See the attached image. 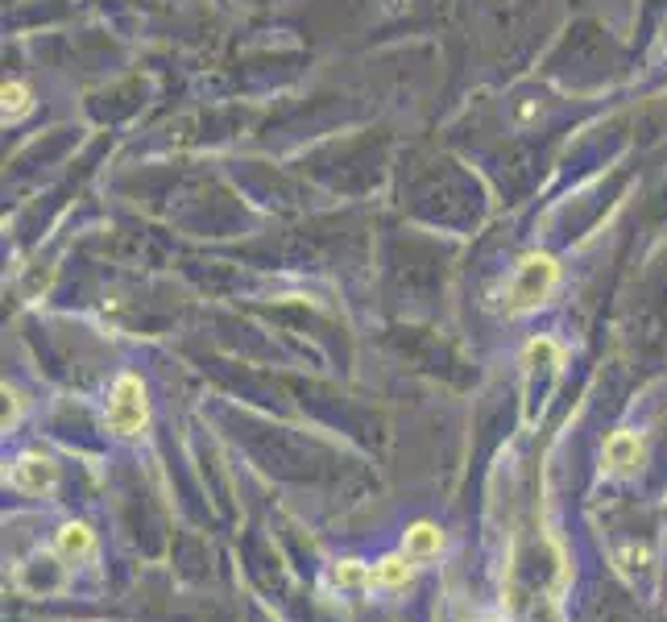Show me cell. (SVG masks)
I'll return each instance as SVG.
<instances>
[{"label":"cell","mask_w":667,"mask_h":622,"mask_svg":"<svg viewBox=\"0 0 667 622\" xmlns=\"http://www.w3.org/2000/svg\"><path fill=\"white\" fill-rule=\"evenodd\" d=\"M444 532H440V523H431V518H419L411 523L407 532H402V553L411 556V560H435V556L444 553Z\"/></svg>","instance_id":"6"},{"label":"cell","mask_w":667,"mask_h":622,"mask_svg":"<svg viewBox=\"0 0 667 622\" xmlns=\"http://www.w3.org/2000/svg\"><path fill=\"white\" fill-rule=\"evenodd\" d=\"M415 581V560L407 553L381 556L369 569V589H407Z\"/></svg>","instance_id":"7"},{"label":"cell","mask_w":667,"mask_h":622,"mask_svg":"<svg viewBox=\"0 0 667 622\" xmlns=\"http://www.w3.org/2000/svg\"><path fill=\"white\" fill-rule=\"evenodd\" d=\"M601 465L610 469L614 478H626V473H634V469L643 465V440H638V432L622 428V432L610 436L605 449H601Z\"/></svg>","instance_id":"5"},{"label":"cell","mask_w":667,"mask_h":622,"mask_svg":"<svg viewBox=\"0 0 667 622\" xmlns=\"http://www.w3.org/2000/svg\"><path fill=\"white\" fill-rule=\"evenodd\" d=\"M327 581L341 589H369V565H361V560H336L332 572H327Z\"/></svg>","instance_id":"9"},{"label":"cell","mask_w":667,"mask_h":622,"mask_svg":"<svg viewBox=\"0 0 667 622\" xmlns=\"http://www.w3.org/2000/svg\"><path fill=\"white\" fill-rule=\"evenodd\" d=\"M0 96H4V121H21V117H25L30 108H34V96H30V87L18 84V79H13V84H4V92H0Z\"/></svg>","instance_id":"10"},{"label":"cell","mask_w":667,"mask_h":622,"mask_svg":"<svg viewBox=\"0 0 667 622\" xmlns=\"http://www.w3.org/2000/svg\"><path fill=\"white\" fill-rule=\"evenodd\" d=\"M54 548L67 556L71 565H84L96 556V532L87 527V523H63L58 532H54Z\"/></svg>","instance_id":"8"},{"label":"cell","mask_w":667,"mask_h":622,"mask_svg":"<svg viewBox=\"0 0 667 622\" xmlns=\"http://www.w3.org/2000/svg\"><path fill=\"white\" fill-rule=\"evenodd\" d=\"M104 423L117 436H138L150 423V398H146V382L138 374H120L108 390L104 403Z\"/></svg>","instance_id":"2"},{"label":"cell","mask_w":667,"mask_h":622,"mask_svg":"<svg viewBox=\"0 0 667 622\" xmlns=\"http://www.w3.org/2000/svg\"><path fill=\"white\" fill-rule=\"evenodd\" d=\"M617 560H631V565H626V569H634V565H638V569H643V565H647L650 556L643 553V548H622V553H617Z\"/></svg>","instance_id":"12"},{"label":"cell","mask_w":667,"mask_h":622,"mask_svg":"<svg viewBox=\"0 0 667 622\" xmlns=\"http://www.w3.org/2000/svg\"><path fill=\"white\" fill-rule=\"evenodd\" d=\"M9 485L18 494H30V498H51L54 485H58V465L42 452H21L9 469Z\"/></svg>","instance_id":"4"},{"label":"cell","mask_w":667,"mask_h":622,"mask_svg":"<svg viewBox=\"0 0 667 622\" xmlns=\"http://www.w3.org/2000/svg\"><path fill=\"white\" fill-rule=\"evenodd\" d=\"M560 357H564V353H560V345H556L551 336H535V341L523 348V365H530V369H535V365H560Z\"/></svg>","instance_id":"11"},{"label":"cell","mask_w":667,"mask_h":622,"mask_svg":"<svg viewBox=\"0 0 667 622\" xmlns=\"http://www.w3.org/2000/svg\"><path fill=\"white\" fill-rule=\"evenodd\" d=\"M13 581L30 598H58L71 586V560L58 548H37V553H30L18 565Z\"/></svg>","instance_id":"3"},{"label":"cell","mask_w":667,"mask_h":622,"mask_svg":"<svg viewBox=\"0 0 667 622\" xmlns=\"http://www.w3.org/2000/svg\"><path fill=\"white\" fill-rule=\"evenodd\" d=\"M556 278H560V266H556L551 254H527L514 266V278L506 282L502 311L506 315H527L539 303H548V294L556 291Z\"/></svg>","instance_id":"1"}]
</instances>
